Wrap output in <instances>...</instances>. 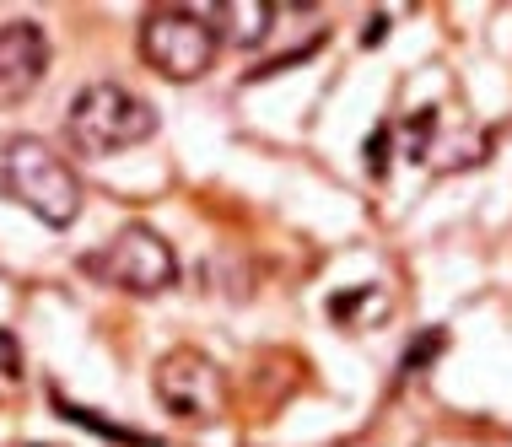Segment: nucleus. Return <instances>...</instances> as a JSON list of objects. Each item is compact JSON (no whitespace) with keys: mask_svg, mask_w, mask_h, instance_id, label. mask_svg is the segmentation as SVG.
Returning a JSON list of instances; mask_svg holds the SVG:
<instances>
[{"mask_svg":"<svg viewBox=\"0 0 512 447\" xmlns=\"http://www.w3.org/2000/svg\"><path fill=\"white\" fill-rule=\"evenodd\" d=\"M0 189L54 232H65L81 216V178L71 173V162H65L49 141H38V135H11V141L0 146Z\"/></svg>","mask_w":512,"mask_h":447,"instance_id":"obj_1","label":"nucleus"},{"mask_svg":"<svg viewBox=\"0 0 512 447\" xmlns=\"http://www.w3.org/2000/svg\"><path fill=\"white\" fill-rule=\"evenodd\" d=\"M65 135L81 157H114L157 135V108L119 81H92L65 108Z\"/></svg>","mask_w":512,"mask_h":447,"instance_id":"obj_2","label":"nucleus"},{"mask_svg":"<svg viewBox=\"0 0 512 447\" xmlns=\"http://www.w3.org/2000/svg\"><path fill=\"white\" fill-rule=\"evenodd\" d=\"M87 270L108 286L130 291V297H157V291H168L178 281V254L157 227L130 221V227H119L98 254L87 259Z\"/></svg>","mask_w":512,"mask_h":447,"instance_id":"obj_3","label":"nucleus"},{"mask_svg":"<svg viewBox=\"0 0 512 447\" xmlns=\"http://www.w3.org/2000/svg\"><path fill=\"white\" fill-rule=\"evenodd\" d=\"M216 44L211 22L200 11L184 6H157L141 17V60L168 81H200L216 65Z\"/></svg>","mask_w":512,"mask_h":447,"instance_id":"obj_4","label":"nucleus"},{"mask_svg":"<svg viewBox=\"0 0 512 447\" xmlns=\"http://www.w3.org/2000/svg\"><path fill=\"white\" fill-rule=\"evenodd\" d=\"M405 146H410V157L421 167H432V173H464V167L486 162L491 130L469 119L459 103H432V108H421V114H410Z\"/></svg>","mask_w":512,"mask_h":447,"instance_id":"obj_5","label":"nucleus"},{"mask_svg":"<svg viewBox=\"0 0 512 447\" xmlns=\"http://www.w3.org/2000/svg\"><path fill=\"white\" fill-rule=\"evenodd\" d=\"M157 399L168 415H178V421H205V415H216L221 399H227V377H221V367L200 351H168L157 361Z\"/></svg>","mask_w":512,"mask_h":447,"instance_id":"obj_6","label":"nucleus"},{"mask_svg":"<svg viewBox=\"0 0 512 447\" xmlns=\"http://www.w3.org/2000/svg\"><path fill=\"white\" fill-rule=\"evenodd\" d=\"M49 76V38L33 22L0 27V103H27L33 87Z\"/></svg>","mask_w":512,"mask_h":447,"instance_id":"obj_7","label":"nucleus"},{"mask_svg":"<svg viewBox=\"0 0 512 447\" xmlns=\"http://www.w3.org/2000/svg\"><path fill=\"white\" fill-rule=\"evenodd\" d=\"M205 22H211V33L221 38V44L259 49L270 38V27H275V6H265V0H221V6L205 11Z\"/></svg>","mask_w":512,"mask_h":447,"instance_id":"obj_8","label":"nucleus"},{"mask_svg":"<svg viewBox=\"0 0 512 447\" xmlns=\"http://www.w3.org/2000/svg\"><path fill=\"white\" fill-rule=\"evenodd\" d=\"M329 313H335V324H351V329H372V324H383V313H389V297H383L378 286H362V291H340V297L329 302Z\"/></svg>","mask_w":512,"mask_h":447,"instance_id":"obj_9","label":"nucleus"},{"mask_svg":"<svg viewBox=\"0 0 512 447\" xmlns=\"http://www.w3.org/2000/svg\"><path fill=\"white\" fill-rule=\"evenodd\" d=\"M0 372L22 377V351H17V334H11V329H0Z\"/></svg>","mask_w":512,"mask_h":447,"instance_id":"obj_10","label":"nucleus"},{"mask_svg":"<svg viewBox=\"0 0 512 447\" xmlns=\"http://www.w3.org/2000/svg\"><path fill=\"white\" fill-rule=\"evenodd\" d=\"M383 151H394V124H378V135H372V146H367L372 173H383Z\"/></svg>","mask_w":512,"mask_h":447,"instance_id":"obj_11","label":"nucleus"}]
</instances>
